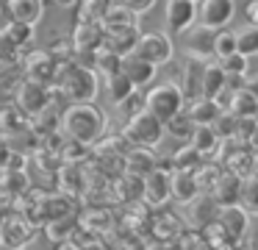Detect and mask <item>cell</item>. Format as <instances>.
Wrapping results in <instances>:
<instances>
[{"label": "cell", "instance_id": "1", "mask_svg": "<svg viewBox=\"0 0 258 250\" xmlns=\"http://www.w3.org/2000/svg\"><path fill=\"white\" fill-rule=\"evenodd\" d=\"M108 131V117L95 103H70L61 111V133L81 144L95 147Z\"/></svg>", "mask_w": 258, "mask_h": 250}, {"label": "cell", "instance_id": "2", "mask_svg": "<svg viewBox=\"0 0 258 250\" xmlns=\"http://www.w3.org/2000/svg\"><path fill=\"white\" fill-rule=\"evenodd\" d=\"M50 89L70 100V103H95L97 92H100V75L95 70H84L75 61L56 67Z\"/></svg>", "mask_w": 258, "mask_h": 250}, {"label": "cell", "instance_id": "3", "mask_svg": "<svg viewBox=\"0 0 258 250\" xmlns=\"http://www.w3.org/2000/svg\"><path fill=\"white\" fill-rule=\"evenodd\" d=\"M186 106V97L180 92V86L175 81H164V83H156L153 89L145 92V111H150L153 117H158L161 122L172 120L178 111H183Z\"/></svg>", "mask_w": 258, "mask_h": 250}, {"label": "cell", "instance_id": "4", "mask_svg": "<svg viewBox=\"0 0 258 250\" xmlns=\"http://www.w3.org/2000/svg\"><path fill=\"white\" fill-rule=\"evenodd\" d=\"M164 133H167L164 131V122L145 109H142L139 114L128 117V122H125V128H122L125 142L134 144V147H158Z\"/></svg>", "mask_w": 258, "mask_h": 250}, {"label": "cell", "instance_id": "5", "mask_svg": "<svg viewBox=\"0 0 258 250\" xmlns=\"http://www.w3.org/2000/svg\"><path fill=\"white\" fill-rule=\"evenodd\" d=\"M134 53L139 56V59H145V61H150V64H156V67H164V64H169V61H172V56H175L172 36H169V33H161V31L139 33Z\"/></svg>", "mask_w": 258, "mask_h": 250}, {"label": "cell", "instance_id": "6", "mask_svg": "<svg viewBox=\"0 0 258 250\" xmlns=\"http://www.w3.org/2000/svg\"><path fill=\"white\" fill-rule=\"evenodd\" d=\"M36 228L25 220L20 211L0 217V247L3 250H25L28 242L34 239Z\"/></svg>", "mask_w": 258, "mask_h": 250}, {"label": "cell", "instance_id": "7", "mask_svg": "<svg viewBox=\"0 0 258 250\" xmlns=\"http://www.w3.org/2000/svg\"><path fill=\"white\" fill-rule=\"evenodd\" d=\"M169 175H172V167L169 161H158V167L153 172H147L142 178V200L153 209L164 206L172 197V186H169Z\"/></svg>", "mask_w": 258, "mask_h": 250}, {"label": "cell", "instance_id": "8", "mask_svg": "<svg viewBox=\"0 0 258 250\" xmlns=\"http://www.w3.org/2000/svg\"><path fill=\"white\" fill-rule=\"evenodd\" d=\"M14 103H17V109L31 120V117H36L39 111H45L47 106L53 103V92L45 83H36V81H28V78H25L17 86V92H14Z\"/></svg>", "mask_w": 258, "mask_h": 250}, {"label": "cell", "instance_id": "9", "mask_svg": "<svg viewBox=\"0 0 258 250\" xmlns=\"http://www.w3.org/2000/svg\"><path fill=\"white\" fill-rule=\"evenodd\" d=\"M236 17V0H197V25L219 31Z\"/></svg>", "mask_w": 258, "mask_h": 250}, {"label": "cell", "instance_id": "10", "mask_svg": "<svg viewBox=\"0 0 258 250\" xmlns=\"http://www.w3.org/2000/svg\"><path fill=\"white\" fill-rule=\"evenodd\" d=\"M164 20H167L169 36H183L189 28L197 25V3H191V0H167Z\"/></svg>", "mask_w": 258, "mask_h": 250}, {"label": "cell", "instance_id": "11", "mask_svg": "<svg viewBox=\"0 0 258 250\" xmlns=\"http://www.w3.org/2000/svg\"><path fill=\"white\" fill-rule=\"evenodd\" d=\"M217 222L222 225V231L228 233L230 242H239V239L247 233V228H250V214H247V211L241 209L239 203L219 206V211H217Z\"/></svg>", "mask_w": 258, "mask_h": 250}, {"label": "cell", "instance_id": "12", "mask_svg": "<svg viewBox=\"0 0 258 250\" xmlns=\"http://www.w3.org/2000/svg\"><path fill=\"white\" fill-rule=\"evenodd\" d=\"M23 64H25V78L36 83H45V86L53 83V75H56V67H58L47 50H31Z\"/></svg>", "mask_w": 258, "mask_h": 250}, {"label": "cell", "instance_id": "13", "mask_svg": "<svg viewBox=\"0 0 258 250\" xmlns=\"http://www.w3.org/2000/svg\"><path fill=\"white\" fill-rule=\"evenodd\" d=\"M3 11L9 14L12 22H23V25L36 28L45 17V0H6Z\"/></svg>", "mask_w": 258, "mask_h": 250}, {"label": "cell", "instance_id": "14", "mask_svg": "<svg viewBox=\"0 0 258 250\" xmlns=\"http://www.w3.org/2000/svg\"><path fill=\"white\" fill-rule=\"evenodd\" d=\"M119 72H122L136 89H145V86H150V83L156 81L158 67L150 64V61H145V59H139L136 53H131V56H122V67H119Z\"/></svg>", "mask_w": 258, "mask_h": 250}, {"label": "cell", "instance_id": "15", "mask_svg": "<svg viewBox=\"0 0 258 250\" xmlns=\"http://www.w3.org/2000/svg\"><path fill=\"white\" fill-rule=\"evenodd\" d=\"M156 167H158V159H156V153H153V147H134V144H131L122 156V172H128V175L145 178L147 172H153Z\"/></svg>", "mask_w": 258, "mask_h": 250}, {"label": "cell", "instance_id": "16", "mask_svg": "<svg viewBox=\"0 0 258 250\" xmlns=\"http://www.w3.org/2000/svg\"><path fill=\"white\" fill-rule=\"evenodd\" d=\"M186 36V53L189 59H197V61H211L214 59V31L211 28H203V25H195L183 33Z\"/></svg>", "mask_w": 258, "mask_h": 250}, {"label": "cell", "instance_id": "17", "mask_svg": "<svg viewBox=\"0 0 258 250\" xmlns=\"http://www.w3.org/2000/svg\"><path fill=\"white\" fill-rule=\"evenodd\" d=\"M217 211H219V206L211 194H197L191 203H186V217H189V222L195 228H206L208 222H214Z\"/></svg>", "mask_w": 258, "mask_h": 250}, {"label": "cell", "instance_id": "18", "mask_svg": "<svg viewBox=\"0 0 258 250\" xmlns=\"http://www.w3.org/2000/svg\"><path fill=\"white\" fill-rule=\"evenodd\" d=\"M241 181H244V178L233 175V172H228V170L222 167V172H219L217 183H214V189H211V197L217 200V206H230V203H239Z\"/></svg>", "mask_w": 258, "mask_h": 250}, {"label": "cell", "instance_id": "19", "mask_svg": "<svg viewBox=\"0 0 258 250\" xmlns=\"http://www.w3.org/2000/svg\"><path fill=\"white\" fill-rule=\"evenodd\" d=\"M222 167H225L228 172H233V175H239V178H247V175H252V172H255V153H252L247 144L239 142V144H236V147L222 159Z\"/></svg>", "mask_w": 258, "mask_h": 250}, {"label": "cell", "instance_id": "20", "mask_svg": "<svg viewBox=\"0 0 258 250\" xmlns=\"http://www.w3.org/2000/svg\"><path fill=\"white\" fill-rule=\"evenodd\" d=\"M56 175H58V186H61L70 197H73V194H84L86 189H89V178H86V172L81 164H61L56 170Z\"/></svg>", "mask_w": 258, "mask_h": 250}, {"label": "cell", "instance_id": "21", "mask_svg": "<svg viewBox=\"0 0 258 250\" xmlns=\"http://www.w3.org/2000/svg\"><path fill=\"white\" fill-rule=\"evenodd\" d=\"M103 33H119V31H131V28H139V17L131 9H125L122 3H114L108 9V14L103 17Z\"/></svg>", "mask_w": 258, "mask_h": 250}, {"label": "cell", "instance_id": "22", "mask_svg": "<svg viewBox=\"0 0 258 250\" xmlns=\"http://www.w3.org/2000/svg\"><path fill=\"white\" fill-rule=\"evenodd\" d=\"M70 42L75 50H97L103 44V25L100 22H75Z\"/></svg>", "mask_w": 258, "mask_h": 250}, {"label": "cell", "instance_id": "23", "mask_svg": "<svg viewBox=\"0 0 258 250\" xmlns=\"http://www.w3.org/2000/svg\"><path fill=\"white\" fill-rule=\"evenodd\" d=\"M183 111L191 117V122L195 125H214V120L219 117V103L217 100H211V97H195V100H186V106H183Z\"/></svg>", "mask_w": 258, "mask_h": 250}, {"label": "cell", "instance_id": "24", "mask_svg": "<svg viewBox=\"0 0 258 250\" xmlns=\"http://www.w3.org/2000/svg\"><path fill=\"white\" fill-rule=\"evenodd\" d=\"M169 186H172V197L178 203H191V200L200 194L197 189V181H195V172H183V170H172L169 175Z\"/></svg>", "mask_w": 258, "mask_h": 250}, {"label": "cell", "instance_id": "25", "mask_svg": "<svg viewBox=\"0 0 258 250\" xmlns=\"http://www.w3.org/2000/svg\"><path fill=\"white\" fill-rule=\"evenodd\" d=\"M203 67H206V61H197V59L186 61L183 81L178 83L186 100H195V97H200V94H203Z\"/></svg>", "mask_w": 258, "mask_h": 250}, {"label": "cell", "instance_id": "26", "mask_svg": "<svg viewBox=\"0 0 258 250\" xmlns=\"http://www.w3.org/2000/svg\"><path fill=\"white\" fill-rule=\"evenodd\" d=\"M225 89H228V75L219 67V61H206V67H203V97L214 100Z\"/></svg>", "mask_w": 258, "mask_h": 250}, {"label": "cell", "instance_id": "27", "mask_svg": "<svg viewBox=\"0 0 258 250\" xmlns=\"http://www.w3.org/2000/svg\"><path fill=\"white\" fill-rule=\"evenodd\" d=\"M189 144H191V147H195L206 161H211L214 153H217V147H219V136L214 133L211 125H195V133L189 136Z\"/></svg>", "mask_w": 258, "mask_h": 250}, {"label": "cell", "instance_id": "28", "mask_svg": "<svg viewBox=\"0 0 258 250\" xmlns=\"http://www.w3.org/2000/svg\"><path fill=\"white\" fill-rule=\"evenodd\" d=\"M25 131H31V120L23 114V111L14 106V109H0V133L3 136H20V133H25Z\"/></svg>", "mask_w": 258, "mask_h": 250}, {"label": "cell", "instance_id": "29", "mask_svg": "<svg viewBox=\"0 0 258 250\" xmlns=\"http://www.w3.org/2000/svg\"><path fill=\"white\" fill-rule=\"evenodd\" d=\"M114 194H117L119 203H139L142 200V178L128 175V172L117 175V181H114Z\"/></svg>", "mask_w": 258, "mask_h": 250}, {"label": "cell", "instance_id": "30", "mask_svg": "<svg viewBox=\"0 0 258 250\" xmlns=\"http://www.w3.org/2000/svg\"><path fill=\"white\" fill-rule=\"evenodd\" d=\"M117 0H78V11H75V22H103L108 9Z\"/></svg>", "mask_w": 258, "mask_h": 250}, {"label": "cell", "instance_id": "31", "mask_svg": "<svg viewBox=\"0 0 258 250\" xmlns=\"http://www.w3.org/2000/svg\"><path fill=\"white\" fill-rule=\"evenodd\" d=\"M225 111H230V114H236V117H255L258 114V100L241 86V89H236V92H230V100H228V109Z\"/></svg>", "mask_w": 258, "mask_h": 250}, {"label": "cell", "instance_id": "32", "mask_svg": "<svg viewBox=\"0 0 258 250\" xmlns=\"http://www.w3.org/2000/svg\"><path fill=\"white\" fill-rule=\"evenodd\" d=\"M103 83H106V92H108V100H111L114 106H119L125 97H131V94L136 92V86L128 81V78L122 75V72H114V75H106L103 78Z\"/></svg>", "mask_w": 258, "mask_h": 250}, {"label": "cell", "instance_id": "33", "mask_svg": "<svg viewBox=\"0 0 258 250\" xmlns=\"http://www.w3.org/2000/svg\"><path fill=\"white\" fill-rule=\"evenodd\" d=\"M28 175H25V170H6L3 167V175H0V192H3V197H6V192L12 194V197H20V194L28 192Z\"/></svg>", "mask_w": 258, "mask_h": 250}, {"label": "cell", "instance_id": "34", "mask_svg": "<svg viewBox=\"0 0 258 250\" xmlns=\"http://www.w3.org/2000/svg\"><path fill=\"white\" fill-rule=\"evenodd\" d=\"M203 161H206V159H203V156L197 153V150L191 147L189 142H186L183 147H178V150L172 153V159H169V167H172V170H183V172H195L197 167L203 164Z\"/></svg>", "mask_w": 258, "mask_h": 250}, {"label": "cell", "instance_id": "35", "mask_svg": "<svg viewBox=\"0 0 258 250\" xmlns=\"http://www.w3.org/2000/svg\"><path fill=\"white\" fill-rule=\"evenodd\" d=\"M45 231H47V236H50L53 242L64 244V242H70V236H75L78 220H75V214L73 217H61V220H50V222H45Z\"/></svg>", "mask_w": 258, "mask_h": 250}, {"label": "cell", "instance_id": "36", "mask_svg": "<svg viewBox=\"0 0 258 250\" xmlns=\"http://www.w3.org/2000/svg\"><path fill=\"white\" fill-rule=\"evenodd\" d=\"M219 172H222V167L217 164V161H203L200 167L195 170V181H197V189H200V194H211L214 183H217Z\"/></svg>", "mask_w": 258, "mask_h": 250}, {"label": "cell", "instance_id": "37", "mask_svg": "<svg viewBox=\"0 0 258 250\" xmlns=\"http://www.w3.org/2000/svg\"><path fill=\"white\" fill-rule=\"evenodd\" d=\"M119 67H122V56H117L114 50L108 47H97V56H95V72L100 78L106 75H114V72H119Z\"/></svg>", "mask_w": 258, "mask_h": 250}, {"label": "cell", "instance_id": "38", "mask_svg": "<svg viewBox=\"0 0 258 250\" xmlns=\"http://www.w3.org/2000/svg\"><path fill=\"white\" fill-rule=\"evenodd\" d=\"M239 206L247 211V214H258V175H255V172L241 181Z\"/></svg>", "mask_w": 258, "mask_h": 250}, {"label": "cell", "instance_id": "39", "mask_svg": "<svg viewBox=\"0 0 258 250\" xmlns=\"http://www.w3.org/2000/svg\"><path fill=\"white\" fill-rule=\"evenodd\" d=\"M56 156L64 164H84L86 156H89V144H81V142H75V139L64 136V142H61V147H58Z\"/></svg>", "mask_w": 258, "mask_h": 250}, {"label": "cell", "instance_id": "40", "mask_svg": "<svg viewBox=\"0 0 258 250\" xmlns=\"http://www.w3.org/2000/svg\"><path fill=\"white\" fill-rule=\"evenodd\" d=\"M164 131L172 133L175 139H180V142H189V136L195 133V122H191V117L186 114V111H178L172 120L164 122Z\"/></svg>", "mask_w": 258, "mask_h": 250}, {"label": "cell", "instance_id": "41", "mask_svg": "<svg viewBox=\"0 0 258 250\" xmlns=\"http://www.w3.org/2000/svg\"><path fill=\"white\" fill-rule=\"evenodd\" d=\"M236 53L247 56H258V28L255 25H244L241 31H236Z\"/></svg>", "mask_w": 258, "mask_h": 250}, {"label": "cell", "instance_id": "42", "mask_svg": "<svg viewBox=\"0 0 258 250\" xmlns=\"http://www.w3.org/2000/svg\"><path fill=\"white\" fill-rule=\"evenodd\" d=\"M214 59H225V56L236 53V31H230V28H219V31H214Z\"/></svg>", "mask_w": 258, "mask_h": 250}, {"label": "cell", "instance_id": "43", "mask_svg": "<svg viewBox=\"0 0 258 250\" xmlns=\"http://www.w3.org/2000/svg\"><path fill=\"white\" fill-rule=\"evenodd\" d=\"M78 222L86 228V231H92V233H106L108 228H111V214H108L106 209H89Z\"/></svg>", "mask_w": 258, "mask_h": 250}, {"label": "cell", "instance_id": "44", "mask_svg": "<svg viewBox=\"0 0 258 250\" xmlns=\"http://www.w3.org/2000/svg\"><path fill=\"white\" fill-rule=\"evenodd\" d=\"M6 28V33L12 36V42L20 47V53H23L28 44H34V28L31 25H23V22H9V25H3Z\"/></svg>", "mask_w": 258, "mask_h": 250}, {"label": "cell", "instance_id": "45", "mask_svg": "<svg viewBox=\"0 0 258 250\" xmlns=\"http://www.w3.org/2000/svg\"><path fill=\"white\" fill-rule=\"evenodd\" d=\"M219 67L225 70V75H247V70H250V59L241 53H230L225 56V59H219Z\"/></svg>", "mask_w": 258, "mask_h": 250}, {"label": "cell", "instance_id": "46", "mask_svg": "<svg viewBox=\"0 0 258 250\" xmlns=\"http://www.w3.org/2000/svg\"><path fill=\"white\" fill-rule=\"evenodd\" d=\"M236 120L239 117L230 114V111H219V117L214 120V133H217L219 139H233V131H236Z\"/></svg>", "mask_w": 258, "mask_h": 250}, {"label": "cell", "instance_id": "47", "mask_svg": "<svg viewBox=\"0 0 258 250\" xmlns=\"http://www.w3.org/2000/svg\"><path fill=\"white\" fill-rule=\"evenodd\" d=\"M119 109H125V114H128V117L139 114V111L145 109V94H142L139 89H136V92L131 94V97H125L122 103H119Z\"/></svg>", "mask_w": 258, "mask_h": 250}, {"label": "cell", "instance_id": "48", "mask_svg": "<svg viewBox=\"0 0 258 250\" xmlns=\"http://www.w3.org/2000/svg\"><path fill=\"white\" fill-rule=\"evenodd\" d=\"M117 3H122L125 9H131L136 17H142V14H147V11L156 9L158 0H117Z\"/></svg>", "mask_w": 258, "mask_h": 250}, {"label": "cell", "instance_id": "49", "mask_svg": "<svg viewBox=\"0 0 258 250\" xmlns=\"http://www.w3.org/2000/svg\"><path fill=\"white\" fill-rule=\"evenodd\" d=\"M244 20L258 28V0H247L244 3Z\"/></svg>", "mask_w": 258, "mask_h": 250}, {"label": "cell", "instance_id": "50", "mask_svg": "<svg viewBox=\"0 0 258 250\" xmlns=\"http://www.w3.org/2000/svg\"><path fill=\"white\" fill-rule=\"evenodd\" d=\"M9 153H12V147H9V139H6V136H0V170L6 167Z\"/></svg>", "mask_w": 258, "mask_h": 250}, {"label": "cell", "instance_id": "51", "mask_svg": "<svg viewBox=\"0 0 258 250\" xmlns=\"http://www.w3.org/2000/svg\"><path fill=\"white\" fill-rule=\"evenodd\" d=\"M244 89H247V92H250L252 97L258 100V78H252V81H247V83H244Z\"/></svg>", "mask_w": 258, "mask_h": 250}, {"label": "cell", "instance_id": "52", "mask_svg": "<svg viewBox=\"0 0 258 250\" xmlns=\"http://www.w3.org/2000/svg\"><path fill=\"white\" fill-rule=\"evenodd\" d=\"M75 3H78V0H56V6H61V9H73Z\"/></svg>", "mask_w": 258, "mask_h": 250}, {"label": "cell", "instance_id": "53", "mask_svg": "<svg viewBox=\"0 0 258 250\" xmlns=\"http://www.w3.org/2000/svg\"><path fill=\"white\" fill-rule=\"evenodd\" d=\"M84 250H106V247H103V244H86Z\"/></svg>", "mask_w": 258, "mask_h": 250}, {"label": "cell", "instance_id": "54", "mask_svg": "<svg viewBox=\"0 0 258 250\" xmlns=\"http://www.w3.org/2000/svg\"><path fill=\"white\" fill-rule=\"evenodd\" d=\"M255 172H258V153H255Z\"/></svg>", "mask_w": 258, "mask_h": 250}, {"label": "cell", "instance_id": "55", "mask_svg": "<svg viewBox=\"0 0 258 250\" xmlns=\"http://www.w3.org/2000/svg\"><path fill=\"white\" fill-rule=\"evenodd\" d=\"M3 3H6V0H0V9H3Z\"/></svg>", "mask_w": 258, "mask_h": 250}, {"label": "cell", "instance_id": "56", "mask_svg": "<svg viewBox=\"0 0 258 250\" xmlns=\"http://www.w3.org/2000/svg\"><path fill=\"white\" fill-rule=\"evenodd\" d=\"M191 3H197V0H191Z\"/></svg>", "mask_w": 258, "mask_h": 250}]
</instances>
